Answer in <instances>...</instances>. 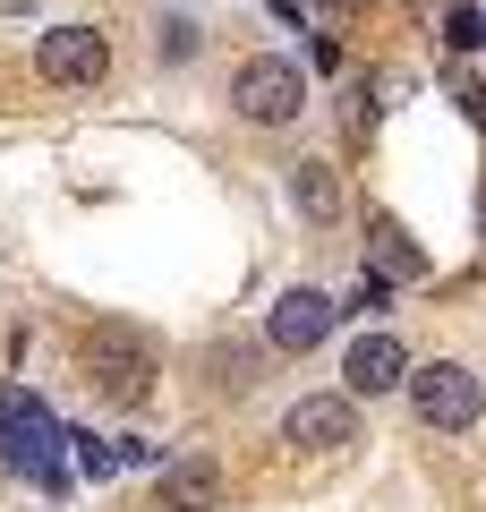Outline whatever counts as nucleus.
Here are the masks:
<instances>
[{
  "label": "nucleus",
  "instance_id": "13",
  "mask_svg": "<svg viewBox=\"0 0 486 512\" xmlns=\"http://www.w3.org/2000/svg\"><path fill=\"white\" fill-rule=\"evenodd\" d=\"M384 299H393V282H384V274H359V291H350V308H342V316H376Z\"/></svg>",
  "mask_w": 486,
  "mask_h": 512
},
{
  "label": "nucleus",
  "instance_id": "9",
  "mask_svg": "<svg viewBox=\"0 0 486 512\" xmlns=\"http://www.w3.org/2000/svg\"><path fill=\"white\" fill-rule=\"evenodd\" d=\"M367 256H376L367 274H384V282H418V274H427V256L410 248V231H401L393 214H376V222H367Z\"/></svg>",
  "mask_w": 486,
  "mask_h": 512
},
{
  "label": "nucleus",
  "instance_id": "8",
  "mask_svg": "<svg viewBox=\"0 0 486 512\" xmlns=\"http://www.w3.org/2000/svg\"><path fill=\"white\" fill-rule=\"evenodd\" d=\"M222 504V470L205 453H180L162 470V512H214Z\"/></svg>",
  "mask_w": 486,
  "mask_h": 512
},
{
  "label": "nucleus",
  "instance_id": "15",
  "mask_svg": "<svg viewBox=\"0 0 486 512\" xmlns=\"http://www.w3.org/2000/svg\"><path fill=\"white\" fill-rule=\"evenodd\" d=\"M316 9H333V18H350V9H367V0H316Z\"/></svg>",
  "mask_w": 486,
  "mask_h": 512
},
{
  "label": "nucleus",
  "instance_id": "16",
  "mask_svg": "<svg viewBox=\"0 0 486 512\" xmlns=\"http://www.w3.org/2000/svg\"><path fill=\"white\" fill-rule=\"evenodd\" d=\"M478 239H486V188H478Z\"/></svg>",
  "mask_w": 486,
  "mask_h": 512
},
{
  "label": "nucleus",
  "instance_id": "14",
  "mask_svg": "<svg viewBox=\"0 0 486 512\" xmlns=\"http://www.w3.org/2000/svg\"><path fill=\"white\" fill-rule=\"evenodd\" d=\"M162 60H188V52H197V26H188V18H162Z\"/></svg>",
  "mask_w": 486,
  "mask_h": 512
},
{
  "label": "nucleus",
  "instance_id": "4",
  "mask_svg": "<svg viewBox=\"0 0 486 512\" xmlns=\"http://www.w3.org/2000/svg\"><path fill=\"white\" fill-rule=\"evenodd\" d=\"M35 69L52 77V86H69V94H86V86H103L111 77V35L103 26H52V35L35 43Z\"/></svg>",
  "mask_w": 486,
  "mask_h": 512
},
{
  "label": "nucleus",
  "instance_id": "12",
  "mask_svg": "<svg viewBox=\"0 0 486 512\" xmlns=\"http://www.w3.org/2000/svg\"><path fill=\"white\" fill-rule=\"evenodd\" d=\"M444 43H452V52H478V43H486V18H478V9H452V18H444Z\"/></svg>",
  "mask_w": 486,
  "mask_h": 512
},
{
  "label": "nucleus",
  "instance_id": "7",
  "mask_svg": "<svg viewBox=\"0 0 486 512\" xmlns=\"http://www.w3.org/2000/svg\"><path fill=\"white\" fill-rule=\"evenodd\" d=\"M401 376H410V350H401L393 333H359V342H350V359H342V384H350V393H367V402H376V393H393Z\"/></svg>",
  "mask_w": 486,
  "mask_h": 512
},
{
  "label": "nucleus",
  "instance_id": "6",
  "mask_svg": "<svg viewBox=\"0 0 486 512\" xmlns=\"http://www.w3.org/2000/svg\"><path fill=\"white\" fill-rule=\"evenodd\" d=\"M324 333H333V299L307 291V282H290V291L273 299V316H265V342L273 350H316Z\"/></svg>",
  "mask_w": 486,
  "mask_h": 512
},
{
  "label": "nucleus",
  "instance_id": "10",
  "mask_svg": "<svg viewBox=\"0 0 486 512\" xmlns=\"http://www.w3.org/2000/svg\"><path fill=\"white\" fill-rule=\"evenodd\" d=\"M282 188H290V205H299L307 222H342V180H333L324 163H290Z\"/></svg>",
  "mask_w": 486,
  "mask_h": 512
},
{
  "label": "nucleus",
  "instance_id": "2",
  "mask_svg": "<svg viewBox=\"0 0 486 512\" xmlns=\"http://www.w3.org/2000/svg\"><path fill=\"white\" fill-rule=\"evenodd\" d=\"M401 393H410L418 427H435V436H469V427L486 419V384L469 376L461 359H427V367H410V376H401Z\"/></svg>",
  "mask_w": 486,
  "mask_h": 512
},
{
  "label": "nucleus",
  "instance_id": "3",
  "mask_svg": "<svg viewBox=\"0 0 486 512\" xmlns=\"http://www.w3.org/2000/svg\"><path fill=\"white\" fill-rule=\"evenodd\" d=\"M231 111L248 128H290L307 111V69H299V60H282V52L239 60V69H231Z\"/></svg>",
  "mask_w": 486,
  "mask_h": 512
},
{
  "label": "nucleus",
  "instance_id": "11",
  "mask_svg": "<svg viewBox=\"0 0 486 512\" xmlns=\"http://www.w3.org/2000/svg\"><path fill=\"white\" fill-rule=\"evenodd\" d=\"M205 367H214V384H222V393H248V384H256V350H248V342L205 350Z\"/></svg>",
  "mask_w": 486,
  "mask_h": 512
},
{
  "label": "nucleus",
  "instance_id": "5",
  "mask_svg": "<svg viewBox=\"0 0 486 512\" xmlns=\"http://www.w3.org/2000/svg\"><path fill=\"white\" fill-rule=\"evenodd\" d=\"M282 444H299V453H342V444H359L350 393H299V402L282 410Z\"/></svg>",
  "mask_w": 486,
  "mask_h": 512
},
{
  "label": "nucleus",
  "instance_id": "1",
  "mask_svg": "<svg viewBox=\"0 0 486 512\" xmlns=\"http://www.w3.org/2000/svg\"><path fill=\"white\" fill-rule=\"evenodd\" d=\"M77 359H86V384L103 393V402H120V410H137L145 393H154V342H145L137 325H120V316H103V325H86L77 333Z\"/></svg>",
  "mask_w": 486,
  "mask_h": 512
}]
</instances>
